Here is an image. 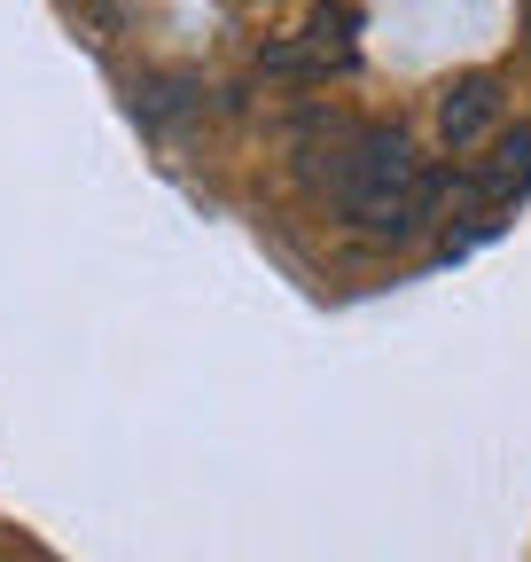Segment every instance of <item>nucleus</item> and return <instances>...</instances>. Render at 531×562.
<instances>
[{
	"label": "nucleus",
	"instance_id": "f257e3e1",
	"mask_svg": "<svg viewBox=\"0 0 531 562\" xmlns=\"http://www.w3.org/2000/svg\"><path fill=\"white\" fill-rule=\"evenodd\" d=\"M328 195H337V211H344L360 235L398 243V235H415L430 211H438L445 180L422 172L415 140L398 133V125H352V133H337V172H328Z\"/></svg>",
	"mask_w": 531,
	"mask_h": 562
},
{
	"label": "nucleus",
	"instance_id": "f03ea898",
	"mask_svg": "<svg viewBox=\"0 0 531 562\" xmlns=\"http://www.w3.org/2000/svg\"><path fill=\"white\" fill-rule=\"evenodd\" d=\"M352 32H360L352 9H313L297 40L266 47V70H282V79H328V70H352Z\"/></svg>",
	"mask_w": 531,
	"mask_h": 562
},
{
	"label": "nucleus",
	"instance_id": "20e7f679",
	"mask_svg": "<svg viewBox=\"0 0 531 562\" xmlns=\"http://www.w3.org/2000/svg\"><path fill=\"white\" fill-rule=\"evenodd\" d=\"M516 188H531V125L500 133V149H493V172L477 180V195H516Z\"/></svg>",
	"mask_w": 531,
	"mask_h": 562
},
{
	"label": "nucleus",
	"instance_id": "7ed1b4c3",
	"mask_svg": "<svg viewBox=\"0 0 531 562\" xmlns=\"http://www.w3.org/2000/svg\"><path fill=\"white\" fill-rule=\"evenodd\" d=\"M493 117H500V79H493V70H461V79L438 94L445 149H477V140L493 133Z\"/></svg>",
	"mask_w": 531,
	"mask_h": 562
}]
</instances>
